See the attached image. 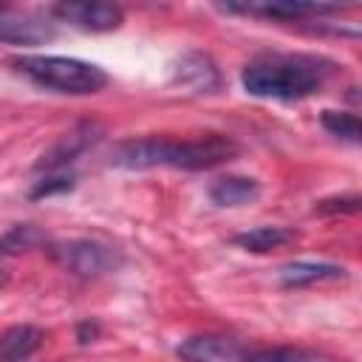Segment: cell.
<instances>
[{
  "label": "cell",
  "mask_w": 362,
  "mask_h": 362,
  "mask_svg": "<svg viewBox=\"0 0 362 362\" xmlns=\"http://www.w3.org/2000/svg\"><path fill=\"white\" fill-rule=\"evenodd\" d=\"M238 144L229 136L206 133L198 139H127L110 150V164L124 170L175 167V170H212L238 156Z\"/></svg>",
  "instance_id": "6da1fadb"
},
{
  "label": "cell",
  "mask_w": 362,
  "mask_h": 362,
  "mask_svg": "<svg viewBox=\"0 0 362 362\" xmlns=\"http://www.w3.org/2000/svg\"><path fill=\"white\" fill-rule=\"evenodd\" d=\"M331 74V65L317 57L303 54H269L252 59L240 82L246 93L260 99H303L322 88L325 76Z\"/></svg>",
  "instance_id": "7a4b0ae2"
},
{
  "label": "cell",
  "mask_w": 362,
  "mask_h": 362,
  "mask_svg": "<svg viewBox=\"0 0 362 362\" xmlns=\"http://www.w3.org/2000/svg\"><path fill=\"white\" fill-rule=\"evenodd\" d=\"M11 65L40 88L57 93L88 96L107 85V74L99 65L74 57H17Z\"/></svg>",
  "instance_id": "3957f363"
},
{
  "label": "cell",
  "mask_w": 362,
  "mask_h": 362,
  "mask_svg": "<svg viewBox=\"0 0 362 362\" xmlns=\"http://www.w3.org/2000/svg\"><path fill=\"white\" fill-rule=\"evenodd\" d=\"M48 252H51L54 263H59L65 272H71L74 277H82V280L105 277L110 272H119L124 263V255L116 246L102 243V240H85V238L54 243Z\"/></svg>",
  "instance_id": "277c9868"
},
{
  "label": "cell",
  "mask_w": 362,
  "mask_h": 362,
  "mask_svg": "<svg viewBox=\"0 0 362 362\" xmlns=\"http://www.w3.org/2000/svg\"><path fill=\"white\" fill-rule=\"evenodd\" d=\"M54 17L79 31H113L122 23V8L113 3H90V0H68L54 6Z\"/></svg>",
  "instance_id": "5b68a950"
},
{
  "label": "cell",
  "mask_w": 362,
  "mask_h": 362,
  "mask_svg": "<svg viewBox=\"0 0 362 362\" xmlns=\"http://www.w3.org/2000/svg\"><path fill=\"white\" fill-rule=\"evenodd\" d=\"M175 354L184 362H243L246 359V348L232 339V337H221V334H198V337H187Z\"/></svg>",
  "instance_id": "8992f818"
},
{
  "label": "cell",
  "mask_w": 362,
  "mask_h": 362,
  "mask_svg": "<svg viewBox=\"0 0 362 362\" xmlns=\"http://www.w3.org/2000/svg\"><path fill=\"white\" fill-rule=\"evenodd\" d=\"M96 124L93 122H82L79 127H74L71 133H65L48 153H42V158L37 161V170L40 173H59L65 170L79 153H85L93 141H96Z\"/></svg>",
  "instance_id": "52a82bcc"
},
{
  "label": "cell",
  "mask_w": 362,
  "mask_h": 362,
  "mask_svg": "<svg viewBox=\"0 0 362 362\" xmlns=\"http://www.w3.org/2000/svg\"><path fill=\"white\" fill-rule=\"evenodd\" d=\"M54 37L51 23H42L28 14H17L8 6H0V42L11 45H37Z\"/></svg>",
  "instance_id": "ba28073f"
},
{
  "label": "cell",
  "mask_w": 362,
  "mask_h": 362,
  "mask_svg": "<svg viewBox=\"0 0 362 362\" xmlns=\"http://www.w3.org/2000/svg\"><path fill=\"white\" fill-rule=\"evenodd\" d=\"M175 82L189 88L192 93H212L221 88V74H218V65L206 54L189 51L175 65Z\"/></svg>",
  "instance_id": "9c48e42d"
},
{
  "label": "cell",
  "mask_w": 362,
  "mask_h": 362,
  "mask_svg": "<svg viewBox=\"0 0 362 362\" xmlns=\"http://www.w3.org/2000/svg\"><path fill=\"white\" fill-rule=\"evenodd\" d=\"M226 11L238 14H255V17H272V20H297L308 14H331L337 6L325 3H294V0H277V3H226Z\"/></svg>",
  "instance_id": "30bf717a"
},
{
  "label": "cell",
  "mask_w": 362,
  "mask_h": 362,
  "mask_svg": "<svg viewBox=\"0 0 362 362\" xmlns=\"http://www.w3.org/2000/svg\"><path fill=\"white\" fill-rule=\"evenodd\" d=\"M345 269L337 263H314V260H294L280 269V283L286 288H303V286H317V283H334L345 280Z\"/></svg>",
  "instance_id": "8fae6325"
},
{
  "label": "cell",
  "mask_w": 362,
  "mask_h": 362,
  "mask_svg": "<svg viewBox=\"0 0 362 362\" xmlns=\"http://www.w3.org/2000/svg\"><path fill=\"white\" fill-rule=\"evenodd\" d=\"M42 345V331L37 325H11L0 334V362H25Z\"/></svg>",
  "instance_id": "7c38bea8"
},
{
  "label": "cell",
  "mask_w": 362,
  "mask_h": 362,
  "mask_svg": "<svg viewBox=\"0 0 362 362\" xmlns=\"http://www.w3.org/2000/svg\"><path fill=\"white\" fill-rule=\"evenodd\" d=\"M260 195V184L249 175H221L209 184V198L218 206H240Z\"/></svg>",
  "instance_id": "4fadbf2b"
},
{
  "label": "cell",
  "mask_w": 362,
  "mask_h": 362,
  "mask_svg": "<svg viewBox=\"0 0 362 362\" xmlns=\"http://www.w3.org/2000/svg\"><path fill=\"white\" fill-rule=\"evenodd\" d=\"M232 240L240 249H246V252L263 255V252H272V249H280V246L291 243L294 240V232L286 229V226H257V229H249V232L235 235Z\"/></svg>",
  "instance_id": "5bb4252c"
},
{
  "label": "cell",
  "mask_w": 362,
  "mask_h": 362,
  "mask_svg": "<svg viewBox=\"0 0 362 362\" xmlns=\"http://www.w3.org/2000/svg\"><path fill=\"white\" fill-rule=\"evenodd\" d=\"M45 243V235L31 223H17L6 235H0V257H14L20 252H28L34 246Z\"/></svg>",
  "instance_id": "9a60e30c"
},
{
  "label": "cell",
  "mask_w": 362,
  "mask_h": 362,
  "mask_svg": "<svg viewBox=\"0 0 362 362\" xmlns=\"http://www.w3.org/2000/svg\"><path fill=\"white\" fill-rule=\"evenodd\" d=\"M320 122L331 136H339V139H348V141H359L362 127H359V119L354 113H348V110H322Z\"/></svg>",
  "instance_id": "2e32d148"
},
{
  "label": "cell",
  "mask_w": 362,
  "mask_h": 362,
  "mask_svg": "<svg viewBox=\"0 0 362 362\" xmlns=\"http://www.w3.org/2000/svg\"><path fill=\"white\" fill-rule=\"evenodd\" d=\"M243 362H325V359L305 348H263V351H246Z\"/></svg>",
  "instance_id": "e0dca14e"
},
{
  "label": "cell",
  "mask_w": 362,
  "mask_h": 362,
  "mask_svg": "<svg viewBox=\"0 0 362 362\" xmlns=\"http://www.w3.org/2000/svg\"><path fill=\"white\" fill-rule=\"evenodd\" d=\"M74 187V175L59 170V173H45V178H40L31 189V198H42V195H54V192H65Z\"/></svg>",
  "instance_id": "ac0fdd59"
},
{
  "label": "cell",
  "mask_w": 362,
  "mask_h": 362,
  "mask_svg": "<svg viewBox=\"0 0 362 362\" xmlns=\"http://www.w3.org/2000/svg\"><path fill=\"white\" fill-rule=\"evenodd\" d=\"M359 209V195H342V198H325L314 206V212H322V215H337V212H356Z\"/></svg>",
  "instance_id": "d6986e66"
},
{
  "label": "cell",
  "mask_w": 362,
  "mask_h": 362,
  "mask_svg": "<svg viewBox=\"0 0 362 362\" xmlns=\"http://www.w3.org/2000/svg\"><path fill=\"white\" fill-rule=\"evenodd\" d=\"M96 334H99V325H96V322H93V325H90V322H82V325H79V342H93Z\"/></svg>",
  "instance_id": "ffe728a7"
}]
</instances>
